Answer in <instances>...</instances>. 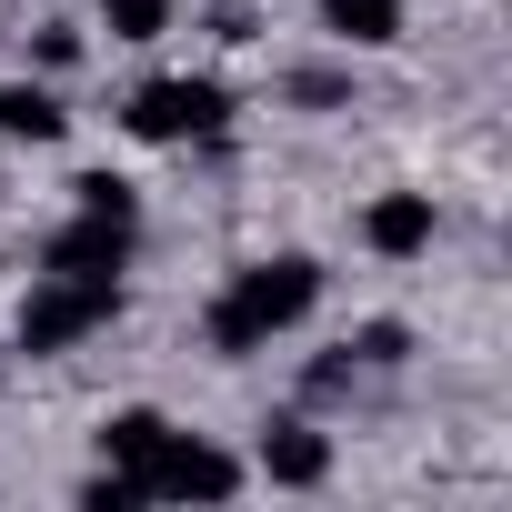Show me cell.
Returning <instances> with one entry per match:
<instances>
[{"instance_id": "obj_9", "label": "cell", "mask_w": 512, "mask_h": 512, "mask_svg": "<svg viewBox=\"0 0 512 512\" xmlns=\"http://www.w3.org/2000/svg\"><path fill=\"white\" fill-rule=\"evenodd\" d=\"M71 111L41 91V81H0V141H61Z\"/></svg>"}, {"instance_id": "obj_4", "label": "cell", "mask_w": 512, "mask_h": 512, "mask_svg": "<svg viewBox=\"0 0 512 512\" xmlns=\"http://www.w3.org/2000/svg\"><path fill=\"white\" fill-rule=\"evenodd\" d=\"M231 492H241V462L221 442H191V432H171L141 472V502H231Z\"/></svg>"}, {"instance_id": "obj_3", "label": "cell", "mask_w": 512, "mask_h": 512, "mask_svg": "<svg viewBox=\"0 0 512 512\" xmlns=\"http://www.w3.org/2000/svg\"><path fill=\"white\" fill-rule=\"evenodd\" d=\"M121 312V282H81V272H51L31 302H21V352H71L81 332H101Z\"/></svg>"}, {"instance_id": "obj_8", "label": "cell", "mask_w": 512, "mask_h": 512, "mask_svg": "<svg viewBox=\"0 0 512 512\" xmlns=\"http://www.w3.org/2000/svg\"><path fill=\"white\" fill-rule=\"evenodd\" d=\"M161 442H171V422H161V412H111V422H101V462H111L131 492H141V472H151V452H161Z\"/></svg>"}, {"instance_id": "obj_14", "label": "cell", "mask_w": 512, "mask_h": 512, "mask_svg": "<svg viewBox=\"0 0 512 512\" xmlns=\"http://www.w3.org/2000/svg\"><path fill=\"white\" fill-rule=\"evenodd\" d=\"M362 362H402V322H372L362 332Z\"/></svg>"}, {"instance_id": "obj_6", "label": "cell", "mask_w": 512, "mask_h": 512, "mask_svg": "<svg viewBox=\"0 0 512 512\" xmlns=\"http://www.w3.org/2000/svg\"><path fill=\"white\" fill-rule=\"evenodd\" d=\"M362 241L382 251V262H412V251H432V191H382L362 211Z\"/></svg>"}, {"instance_id": "obj_7", "label": "cell", "mask_w": 512, "mask_h": 512, "mask_svg": "<svg viewBox=\"0 0 512 512\" xmlns=\"http://www.w3.org/2000/svg\"><path fill=\"white\" fill-rule=\"evenodd\" d=\"M262 472H272L282 492H312V482H332V442H322L312 422H272V432H262Z\"/></svg>"}, {"instance_id": "obj_11", "label": "cell", "mask_w": 512, "mask_h": 512, "mask_svg": "<svg viewBox=\"0 0 512 512\" xmlns=\"http://www.w3.org/2000/svg\"><path fill=\"white\" fill-rule=\"evenodd\" d=\"M161 11L171 0H101V31L111 41H161Z\"/></svg>"}, {"instance_id": "obj_5", "label": "cell", "mask_w": 512, "mask_h": 512, "mask_svg": "<svg viewBox=\"0 0 512 512\" xmlns=\"http://www.w3.org/2000/svg\"><path fill=\"white\" fill-rule=\"evenodd\" d=\"M51 272H81V282H121V262H131V221H111V211H81L71 231H51V251H41Z\"/></svg>"}, {"instance_id": "obj_1", "label": "cell", "mask_w": 512, "mask_h": 512, "mask_svg": "<svg viewBox=\"0 0 512 512\" xmlns=\"http://www.w3.org/2000/svg\"><path fill=\"white\" fill-rule=\"evenodd\" d=\"M312 302H322V262H302V251L251 262V272H231V292L211 302V352H262V342L292 332Z\"/></svg>"}, {"instance_id": "obj_2", "label": "cell", "mask_w": 512, "mask_h": 512, "mask_svg": "<svg viewBox=\"0 0 512 512\" xmlns=\"http://www.w3.org/2000/svg\"><path fill=\"white\" fill-rule=\"evenodd\" d=\"M231 121V91L221 81H141L121 101V131L131 141H211Z\"/></svg>"}, {"instance_id": "obj_13", "label": "cell", "mask_w": 512, "mask_h": 512, "mask_svg": "<svg viewBox=\"0 0 512 512\" xmlns=\"http://www.w3.org/2000/svg\"><path fill=\"white\" fill-rule=\"evenodd\" d=\"M81 502H91V512H131V502H141V492H131V482H121V472H101V482H81Z\"/></svg>"}, {"instance_id": "obj_12", "label": "cell", "mask_w": 512, "mask_h": 512, "mask_svg": "<svg viewBox=\"0 0 512 512\" xmlns=\"http://www.w3.org/2000/svg\"><path fill=\"white\" fill-rule=\"evenodd\" d=\"M71 191H81V211H111V221H141V201H131V181H121V171H81Z\"/></svg>"}, {"instance_id": "obj_10", "label": "cell", "mask_w": 512, "mask_h": 512, "mask_svg": "<svg viewBox=\"0 0 512 512\" xmlns=\"http://www.w3.org/2000/svg\"><path fill=\"white\" fill-rule=\"evenodd\" d=\"M322 21H332V41L382 51V41H402V0H322Z\"/></svg>"}]
</instances>
